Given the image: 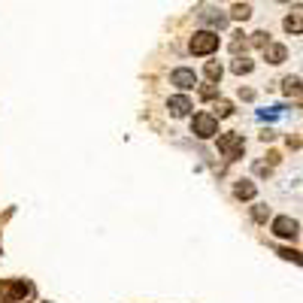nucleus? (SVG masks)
I'll return each mask as SVG.
<instances>
[{
  "mask_svg": "<svg viewBox=\"0 0 303 303\" xmlns=\"http://www.w3.org/2000/svg\"><path fill=\"white\" fill-rule=\"evenodd\" d=\"M219 49V33H212V30H197L194 36H191V52L194 55H212Z\"/></svg>",
  "mask_w": 303,
  "mask_h": 303,
  "instance_id": "nucleus-1",
  "label": "nucleus"
},
{
  "mask_svg": "<svg viewBox=\"0 0 303 303\" xmlns=\"http://www.w3.org/2000/svg\"><path fill=\"white\" fill-rule=\"evenodd\" d=\"M191 134H197L200 140L215 137V134H219V118H215V115H209V112L194 115V121H191Z\"/></svg>",
  "mask_w": 303,
  "mask_h": 303,
  "instance_id": "nucleus-2",
  "label": "nucleus"
},
{
  "mask_svg": "<svg viewBox=\"0 0 303 303\" xmlns=\"http://www.w3.org/2000/svg\"><path fill=\"white\" fill-rule=\"evenodd\" d=\"M243 149H246L243 134H222V137H219V152H222V155L237 158V155H243Z\"/></svg>",
  "mask_w": 303,
  "mask_h": 303,
  "instance_id": "nucleus-3",
  "label": "nucleus"
},
{
  "mask_svg": "<svg viewBox=\"0 0 303 303\" xmlns=\"http://www.w3.org/2000/svg\"><path fill=\"white\" fill-rule=\"evenodd\" d=\"M273 234L282 237V240H294L297 237V222L291 215H279V219H273Z\"/></svg>",
  "mask_w": 303,
  "mask_h": 303,
  "instance_id": "nucleus-4",
  "label": "nucleus"
},
{
  "mask_svg": "<svg viewBox=\"0 0 303 303\" xmlns=\"http://www.w3.org/2000/svg\"><path fill=\"white\" fill-rule=\"evenodd\" d=\"M170 82H173L176 88L188 91V88H194V85H197V76H194V70H188V67H179V70H173Z\"/></svg>",
  "mask_w": 303,
  "mask_h": 303,
  "instance_id": "nucleus-5",
  "label": "nucleus"
},
{
  "mask_svg": "<svg viewBox=\"0 0 303 303\" xmlns=\"http://www.w3.org/2000/svg\"><path fill=\"white\" fill-rule=\"evenodd\" d=\"M264 58H267L270 64H282V61L288 58V49L279 46V42H267V46H264Z\"/></svg>",
  "mask_w": 303,
  "mask_h": 303,
  "instance_id": "nucleus-6",
  "label": "nucleus"
},
{
  "mask_svg": "<svg viewBox=\"0 0 303 303\" xmlns=\"http://www.w3.org/2000/svg\"><path fill=\"white\" fill-rule=\"evenodd\" d=\"M167 109H170V115H176V118H182V115H188L191 112V100L188 97H170V103H167Z\"/></svg>",
  "mask_w": 303,
  "mask_h": 303,
  "instance_id": "nucleus-7",
  "label": "nucleus"
},
{
  "mask_svg": "<svg viewBox=\"0 0 303 303\" xmlns=\"http://www.w3.org/2000/svg\"><path fill=\"white\" fill-rule=\"evenodd\" d=\"M234 194H237L240 200H252V197L258 194V188H255V182H249V179H243V182H237V188H234Z\"/></svg>",
  "mask_w": 303,
  "mask_h": 303,
  "instance_id": "nucleus-8",
  "label": "nucleus"
},
{
  "mask_svg": "<svg viewBox=\"0 0 303 303\" xmlns=\"http://www.w3.org/2000/svg\"><path fill=\"white\" fill-rule=\"evenodd\" d=\"M282 91H285L288 97H300L303 100V82L297 79V76H288V79L282 82Z\"/></svg>",
  "mask_w": 303,
  "mask_h": 303,
  "instance_id": "nucleus-9",
  "label": "nucleus"
},
{
  "mask_svg": "<svg viewBox=\"0 0 303 303\" xmlns=\"http://www.w3.org/2000/svg\"><path fill=\"white\" fill-rule=\"evenodd\" d=\"M282 24H285V30H288V33H303V15H300V12L288 15Z\"/></svg>",
  "mask_w": 303,
  "mask_h": 303,
  "instance_id": "nucleus-10",
  "label": "nucleus"
},
{
  "mask_svg": "<svg viewBox=\"0 0 303 303\" xmlns=\"http://www.w3.org/2000/svg\"><path fill=\"white\" fill-rule=\"evenodd\" d=\"M203 21H206V24H212V27H219V30H222V27L228 24V18H225L222 12H215V9H209V12H203Z\"/></svg>",
  "mask_w": 303,
  "mask_h": 303,
  "instance_id": "nucleus-11",
  "label": "nucleus"
},
{
  "mask_svg": "<svg viewBox=\"0 0 303 303\" xmlns=\"http://www.w3.org/2000/svg\"><path fill=\"white\" fill-rule=\"evenodd\" d=\"M252 67H255V64H252L249 58H237V61L231 64V70H234L237 76H243V73H252Z\"/></svg>",
  "mask_w": 303,
  "mask_h": 303,
  "instance_id": "nucleus-12",
  "label": "nucleus"
},
{
  "mask_svg": "<svg viewBox=\"0 0 303 303\" xmlns=\"http://www.w3.org/2000/svg\"><path fill=\"white\" fill-rule=\"evenodd\" d=\"M231 15H234L237 21H246V18L252 15V6H249V3H237V6L231 9Z\"/></svg>",
  "mask_w": 303,
  "mask_h": 303,
  "instance_id": "nucleus-13",
  "label": "nucleus"
},
{
  "mask_svg": "<svg viewBox=\"0 0 303 303\" xmlns=\"http://www.w3.org/2000/svg\"><path fill=\"white\" fill-rule=\"evenodd\" d=\"M203 73H206V79H209V82H219V79H222V73H225V70H222V64H215V61H209V64H206V70H203Z\"/></svg>",
  "mask_w": 303,
  "mask_h": 303,
  "instance_id": "nucleus-14",
  "label": "nucleus"
},
{
  "mask_svg": "<svg viewBox=\"0 0 303 303\" xmlns=\"http://www.w3.org/2000/svg\"><path fill=\"white\" fill-rule=\"evenodd\" d=\"M279 255H282L285 261H294V264H300L303 267V255L297 252V249H279Z\"/></svg>",
  "mask_w": 303,
  "mask_h": 303,
  "instance_id": "nucleus-15",
  "label": "nucleus"
},
{
  "mask_svg": "<svg viewBox=\"0 0 303 303\" xmlns=\"http://www.w3.org/2000/svg\"><path fill=\"white\" fill-rule=\"evenodd\" d=\"M252 219H255L258 225H264V222L270 219V206H255V209H252Z\"/></svg>",
  "mask_w": 303,
  "mask_h": 303,
  "instance_id": "nucleus-16",
  "label": "nucleus"
},
{
  "mask_svg": "<svg viewBox=\"0 0 303 303\" xmlns=\"http://www.w3.org/2000/svg\"><path fill=\"white\" fill-rule=\"evenodd\" d=\"M267 36H270V33H267V30H258V33H252V39H249V42H252V46H258V49H264V46H267V42H270V39H267Z\"/></svg>",
  "mask_w": 303,
  "mask_h": 303,
  "instance_id": "nucleus-17",
  "label": "nucleus"
},
{
  "mask_svg": "<svg viewBox=\"0 0 303 303\" xmlns=\"http://www.w3.org/2000/svg\"><path fill=\"white\" fill-rule=\"evenodd\" d=\"M200 97H203V100L219 97V85H215V82H212V85H203V88H200Z\"/></svg>",
  "mask_w": 303,
  "mask_h": 303,
  "instance_id": "nucleus-18",
  "label": "nucleus"
},
{
  "mask_svg": "<svg viewBox=\"0 0 303 303\" xmlns=\"http://www.w3.org/2000/svg\"><path fill=\"white\" fill-rule=\"evenodd\" d=\"M231 112H234V106H231V103H228V100H222V103H219V106H215V118H228V115H231Z\"/></svg>",
  "mask_w": 303,
  "mask_h": 303,
  "instance_id": "nucleus-19",
  "label": "nucleus"
},
{
  "mask_svg": "<svg viewBox=\"0 0 303 303\" xmlns=\"http://www.w3.org/2000/svg\"><path fill=\"white\" fill-rule=\"evenodd\" d=\"M240 97H243V100H252V97H255V91H252V88H240Z\"/></svg>",
  "mask_w": 303,
  "mask_h": 303,
  "instance_id": "nucleus-20",
  "label": "nucleus"
},
{
  "mask_svg": "<svg viewBox=\"0 0 303 303\" xmlns=\"http://www.w3.org/2000/svg\"><path fill=\"white\" fill-rule=\"evenodd\" d=\"M255 173H261V176H264V173H270V167H267V164H255Z\"/></svg>",
  "mask_w": 303,
  "mask_h": 303,
  "instance_id": "nucleus-21",
  "label": "nucleus"
},
{
  "mask_svg": "<svg viewBox=\"0 0 303 303\" xmlns=\"http://www.w3.org/2000/svg\"><path fill=\"white\" fill-rule=\"evenodd\" d=\"M282 3H288V0H282Z\"/></svg>",
  "mask_w": 303,
  "mask_h": 303,
  "instance_id": "nucleus-22",
  "label": "nucleus"
}]
</instances>
